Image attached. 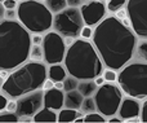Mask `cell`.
<instances>
[{
    "instance_id": "6da1fadb",
    "label": "cell",
    "mask_w": 147,
    "mask_h": 123,
    "mask_svg": "<svg viewBox=\"0 0 147 123\" xmlns=\"http://www.w3.org/2000/svg\"><path fill=\"white\" fill-rule=\"evenodd\" d=\"M138 36L114 14L107 16L94 27L92 43L96 47L105 67L119 71L134 57Z\"/></svg>"
},
{
    "instance_id": "7a4b0ae2",
    "label": "cell",
    "mask_w": 147,
    "mask_h": 123,
    "mask_svg": "<svg viewBox=\"0 0 147 123\" xmlns=\"http://www.w3.org/2000/svg\"><path fill=\"white\" fill-rule=\"evenodd\" d=\"M31 33L20 21L0 22V69L9 71L30 60Z\"/></svg>"
},
{
    "instance_id": "3957f363",
    "label": "cell",
    "mask_w": 147,
    "mask_h": 123,
    "mask_svg": "<svg viewBox=\"0 0 147 123\" xmlns=\"http://www.w3.org/2000/svg\"><path fill=\"white\" fill-rule=\"evenodd\" d=\"M63 65L69 75L79 80L96 79L105 70V65L92 40L81 38H78L75 43L67 48Z\"/></svg>"
},
{
    "instance_id": "277c9868",
    "label": "cell",
    "mask_w": 147,
    "mask_h": 123,
    "mask_svg": "<svg viewBox=\"0 0 147 123\" xmlns=\"http://www.w3.org/2000/svg\"><path fill=\"white\" fill-rule=\"evenodd\" d=\"M48 78V65L44 61L28 60L17 69L12 70L9 77L1 84V92L9 99H20L30 92L43 90Z\"/></svg>"
},
{
    "instance_id": "5b68a950",
    "label": "cell",
    "mask_w": 147,
    "mask_h": 123,
    "mask_svg": "<svg viewBox=\"0 0 147 123\" xmlns=\"http://www.w3.org/2000/svg\"><path fill=\"white\" fill-rule=\"evenodd\" d=\"M18 21L31 34L48 33L53 29L54 14L48 9L45 3L38 0H23L17 8Z\"/></svg>"
},
{
    "instance_id": "8992f818",
    "label": "cell",
    "mask_w": 147,
    "mask_h": 123,
    "mask_svg": "<svg viewBox=\"0 0 147 123\" xmlns=\"http://www.w3.org/2000/svg\"><path fill=\"white\" fill-rule=\"evenodd\" d=\"M117 84L125 96L145 100L147 97V62L133 58L117 71Z\"/></svg>"
},
{
    "instance_id": "52a82bcc",
    "label": "cell",
    "mask_w": 147,
    "mask_h": 123,
    "mask_svg": "<svg viewBox=\"0 0 147 123\" xmlns=\"http://www.w3.org/2000/svg\"><path fill=\"white\" fill-rule=\"evenodd\" d=\"M93 97L96 101L97 111L106 118H110V117L117 114L124 93L120 90L119 84L105 83V84L99 86Z\"/></svg>"
},
{
    "instance_id": "ba28073f",
    "label": "cell",
    "mask_w": 147,
    "mask_h": 123,
    "mask_svg": "<svg viewBox=\"0 0 147 123\" xmlns=\"http://www.w3.org/2000/svg\"><path fill=\"white\" fill-rule=\"evenodd\" d=\"M85 26L80 8L67 7L62 12H58L53 17V31L58 33L63 38L72 36L80 38V33Z\"/></svg>"
},
{
    "instance_id": "9c48e42d",
    "label": "cell",
    "mask_w": 147,
    "mask_h": 123,
    "mask_svg": "<svg viewBox=\"0 0 147 123\" xmlns=\"http://www.w3.org/2000/svg\"><path fill=\"white\" fill-rule=\"evenodd\" d=\"M41 46L44 51V62L48 66L54 64H63L67 52L63 36L56 31H48L44 35V41Z\"/></svg>"
},
{
    "instance_id": "30bf717a",
    "label": "cell",
    "mask_w": 147,
    "mask_h": 123,
    "mask_svg": "<svg viewBox=\"0 0 147 123\" xmlns=\"http://www.w3.org/2000/svg\"><path fill=\"white\" fill-rule=\"evenodd\" d=\"M125 9L138 39H147V0H128Z\"/></svg>"
},
{
    "instance_id": "8fae6325",
    "label": "cell",
    "mask_w": 147,
    "mask_h": 123,
    "mask_svg": "<svg viewBox=\"0 0 147 123\" xmlns=\"http://www.w3.org/2000/svg\"><path fill=\"white\" fill-rule=\"evenodd\" d=\"M84 23L90 27H96L107 17L106 0H86L80 7Z\"/></svg>"
},
{
    "instance_id": "7c38bea8",
    "label": "cell",
    "mask_w": 147,
    "mask_h": 123,
    "mask_svg": "<svg viewBox=\"0 0 147 123\" xmlns=\"http://www.w3.org/2000/svg\"><path fill=\"white\" fill-rule=\"evenodd\" d=\"M17 114L20 117H34L44 108V90L34 91L17 99Z\"/></svg>"
},
{
    "instance_id": "4fadbf2b",
    "label": "cell",
    "mask_w": 147,
    "mask_h": 123,
    "mask_svg": "<svg viewBox=\"0 0 147 123\" xmlns=\"http://www.w3.org/2000/svg\"><path fill=\"white\" fill-rule=\"evenodd\" d=\"M141 105H142L141 100L134 99V97H129V96H125V97H123L121 104H120V106H119L117 116L124 122L129 121V119L134 118V117H140Z\"/></svg>"
},
{
    "instance_id": "5bb4252c",
    "label": "cell",
    "mask_w": 147,
    "mask_h": 123,
    "mask_svg": "<svg viewBox=\"0 0 147 123\" xmlns=\"http://www.w3.org/2000/svg\"><path fill=\"white\" fill-rule=\"evenodd\" d=\"M44 106L51 108L53 110L59 111L62 108H65V93L63 90L52 88V90L44 91Z\"/></svg>"
},
{
    "instance_id": "9a60e30c",
    "label": "cell",
    "mask_w": 147,
    "mask_h": 123,
    "mask_svg": "<svg viewBox=\"0 0 147 123\" xmlns=\"http://www.w3.org/2000/svg\"><path fill=\"white\" fill-rule=\"evenodd\" d=\"M34 122L35 123H56V122H58V113H57V110H53L51 108L44 106L43 109H40L34 116Z\"/></svg>"
},
{
    "instance_id": "2e32d148",
    "label": "cell",
    "mask_w": 147,
    "mask_h": 123,
    "mask_svg": "<svg viewBox=\"0 0 147 123\" xmlns=\"http://www.w3.org/2000/svg\"><path fill=\"white\" fill-rule=\"evenodd\" d=\"M83 100H84V96L81 95L78 90L70 91V92H65V108L80 110Z\"/></svg>"
},
{
    "instance_id": "e0dca14e",
    "label": "cell",
    "mask_w": 147,
    "mask_h": 123,
    "mask_svg": "<svg viewBox=\"0 0 147 123\" xmlns=\"http://www.w3.org/2000/svg\"><path fill=\"white\" fill-rule=\"evenodd\" d=\"M67 75H69V73H67L63 64H54L48 66V78H51L54 83L63 82Z\"/></svg>"
},
{
    "instance_id": "ac0fdd59",
    "label": "cell",
    "mask_w": 147,
    "mask_h": 123,
    "mask_svg": "<svg viewBox=\"0 0 147 123\" xmlns=\"http://www.w3.org/2000/svg\"><path fill=\"white\" fill-rule=\"evenodd\" d=\"M80 116H84L81 110H76V109H70V108H62L58 111V122L59 123H70L75 122V119Z\"/></svg>"
},
{
    "instance_id": "d6986e66",
    "label": "cell",
    "mask_w": 147,
    "mask_h": 123,
    "mask_svg": "<svg viewBox=\"0 0 147 123\" xmlns=\"http://www.w3.org/2000/svg\"><path fill=\"white\" fill-rule=\"evenodd\" d=\"M98 90V86L94 82V79H86V80H80L78 86V91L84 96V97H90L94 96L96 91Z\"/></svg>"
},
{
    "instance_id": "ffe728a7",
    "label": "cell",
    "mask_w": 147,
    "mask_h": 123,
    "mask_svg": "<svg viewBox=\"0 0 147 123\" xmlns=\"http://www.w3.org/2000/svg\"><path fill=\"white\" fill-rule=\"evenodd\" d=\"M134 60L147 62V39H140L134 49Z\"/></svg>"
},
{
    "instance_id": "44dd1931",
    "label": "cell",
    "mask_w": 147,
    "mask_h": 123,
    "mask_svg": "<svg viewBox=\"0 0 147 123\" xmlns=\"http://www.w3.org/2000/svg\"><path fill=\"white\" fill-rule=\"evenodd\" d=\"M45 5L48 7V9L51 10L53 14L58 12H62L63 9H66L67 5V0H45Z\"/></svg>"
},
{
    "instance_id": "7402d4cb",
    "label": "cell",
    "mask_w": 147,
    "mask_h": 123,
    "mask_svg": "<svg viewBox=\"0 0 147 123\" xmlns=\"http://www.w3.org/2000/svg\"><path fill=\"white\" fill-rule=\"evenodd\" d=\"M127 3H128V0H106L107 12H109V13H112V14H115L117 10H120V9H123V8H125Z\"/></svg>"
},
{
    "instance_id": "603a6c76",
    "label": "cell",
    "mask_w": 147,
    "mask_h": 123,
    "mask_svg": "<svg viewBox=\"0 0 147 123\" xmlns=\"http://www.w3.org/2000/svg\"><path fill=\"white\" fill-rule=\"evenodd\" d=\"M21 117L18 116L16 111H9V110H1L0 113V122L1 123H17L20 122Z\"/></svg>"
},
{
    "instance_id": "cb8c5ba5",
    "label": "cell",
    "mask_w": 147,
    "mask_h": 123,
    "mask_svg": "<svg viewBox=\"0 0 147 123\" xmlns=\"http://www.w3.org/2000/svg\"><path fill=\"white\" fill-rule=\"evenodd\" d=\"M80 110L83 111L84 114H89V113H93V111H97L96 101H94L93 96H90V97H84Z\"/></svg>"
},
{
    "instance_id": "d4e9b609",
    "label": "cell",
    "mask_w": 147,
    "mask_h": 123,
    "mask_svg": "<svg viewBox=\"0 0 147 123\" xmlns=\"http://www.w3.org/2000/svg\"><path fill=\"white\" fill-rule=\"evenodd\" d=\"M79 82H80V80H79L78 78L72 77V75H67L63 80V91L65 92H70V91L78 90Z\"/></svg>"
},
{
    "instance_id": "484cf974",
    "label": "cell",
    "mask_w": 147,
    "mask_h": 123,
    "mask_svg": "<svg viewBox=\"0 0 147 123\" xmlns=\"http://www.w3.org/2000/svg\"><path fill=\"white\" fill-rule=\"evenodd\" d=\"M30 60H32V61H44L43 46H36V44H32L31 51H30Z\"/></svg>"
},
{
    "instance_id": "4316f807",
    "label": "cell",
    "mask_w": 147,
    "mask_h": 123,
    "mask_svg": "<svg viewBox=\"0 0 147 123\" xmlns=\"http://www.w3.org/2000/svg\"><path fill=\"white\" fill-rule=\"evenodd\" d=\"M106 121H107L106 117H103L101 113H98V111H93V113H89V114L84 116V122H86V123H94V122L103 123Z\"/></svg>"
},
{
    "instance_id": "83f0119b",
    "label": "cell",
    "mask_w": 147,
    "mask_h": 123,
    "mask_svg": "<svg viewBox=\"0 0 147 123\" xmlns=\"http://www.w3.org/2000/svg\"><path fill=\"white\" fill-rule=\"evenodd\" d=\"M102 75H103L106 83H117V71L116 70L106 67V69L103 70V73H102Z\"/></svg>"
},
{
    "instance_id": "f1b7e54d",
    "label": "cell",
    "mask_w": 147,
    "mask_h": 123,
    "mask_svg": "<svg viewBox=\"0 0 147 123\" xmlns=\"http://www.w3.org/2000/svg\"><path fill=\"white\" fill-rule=\"evenodd\" d=\"M114 16L120 21V22L124 23L125 26L130 27V20H129V16H128V12H127V9H125V8H123V9H120V10H117V12L115 13Z\"/></svg>"
},
{
    "instance_id": "f546056e",
    "label": "cell",
    "mask_w": 147,
    "mask_h": 123,
    "mask_svg": "<svg viewBox=\"0 0 147 123\" xmlns=\"http://www.w3.org/2000/svg\"><path fill=\"white\" fill-rule=\"evenodd\" d=\"M93 27H90V26H84L83 30H81L80 33V38L81 39H85V40H92V38H93Z\"/></svg>"
},
{
    "instance_id": "4dcf8cb0",
    "label": "cell",
    "mask_w": 147,
    "mask_h": 123,
    "mask_svg": "<svg viewBox=\"0 0 147 123\" xmlns=\"http://www.w3.org/2000/svg\"><path fill=\"white\" fill-rule=\"evenodd\" d=\"M4 20L7 21H18V12L17 9H7L4 14Z\"/></svg>"
},
{
    "instance_id": "1f68e13d",
    "label": "cell",
    "mask_w": 147,
    "mask_h": 123,
    "mask_svg": "<svg viewBox=\"0 0 147 123\" xmlns=\"http://www.w3.org/2000/svg\"><path fill=\"white\" fill-rule=\"evenodd\" d=\"M141 122L147 123V97L145 100H142V105H141Z\"/></svg>"
},
{
    "instance_id": "d6a6232c",
    "label": "cell",
    "mask_w": 147,
    "mask_h": 123,
    "mask_svg": "<svg viewBox=\"0 0 147 123\" xmlns=\"http://www.w3.org/2000/svg\"><path fill=\"white\" fill-rule=\"evenodd\" d=\"M31 41H32V44L41 46V44H43V41H44L43 34H31Z\"/></svg>"
},
{
    "instance_id": "836d02e7",
    "label": "cell",
    "mask_w": 147,
    "mask_h": 123,
    "mask_svg": "<svg viewBox=\"0 0 147 123\" xmlns=\"http://www.w3.org/2000/svg\"><path fill=\"white\" fill-rule=\"evenodd\" d=\"M18 0H4L3 5H4L7 9H17L18 8Z\"/></svg>"
},
{
    "instance_id": "e575fe53",
    "label": "cell",
    "mask_w": 147,
    "mask_h": 123,
    "mask_svg": "<svg viewBox=\"0 0 147 123\" xmlns=\"http://www.w3.org/2000/svg\"><path fill=\"white\" fill-rule=\"evenodd\" d=\"M8 103H9V97H8L5 93L1 92V95H0V111H1V110H5V109H7Z\"/></svg>"
},
{
    "instance_id": "d590c367",
    "label": "cell",
    "mask_w": 147,
    "mask_h": 123,
    "mask_svg": "<svg viewBox=\"0 0 147 123\" xmlns=\"http://www.w3.org/2000/svg\"><path fill=\"white\" fill-rule=\"evenodd\" d=\"M17 108H18L17 100H16V99H10L9 103H8V105H7V110H9V111H16V113H17Z\"/></svg>"
},
{
    "instance_id": "8d00e7d4",
    "label": "cell",
    "mask_w": 147,
    "mask_h": 123,
    "mask_svg": "<svg viewBox=\"0 0 147 123\" xmlns=\"http://www.w3.org/2000/svg\"><path fill=\"white\" fill-rule=\"evenodd\" d=\"M86 0H67V5L72 8H80L83 4H85Z\"/></svg>"
},
{
    "instance_id": "74e56055",
    "label": "cell",
    "mask_w": 147,
    "mask_h": 123,
    "mask_svg": "<svg viewBox=\"0 0 147 123\" xmlns=\"http://www.w3.org/2000/svg\"><path fill=\"white\" fill-rule=\"evenodd\" d=\"M52 88H54V82L51 79V78H47V80L44 82V84H43V90L48 91V90H52Z\"/></svg>"
},
{
    "instance_id": "f35d334b",
    "label": "cell",
    "mask_w": 147,
    "mask_h": 123,
    "mask_svg": "<svg viewBox=\"0 0 147 123\" xmlns=\"http://www.w3.org/2000/svg\"><path fill=\"white\" fill-rule=\"evenodd\" d=\"M9 70H7V69H0V78H1V82H0V84H3V83L7 80V78L9 77Z\"/></svg>"
},
{
    "instance_id": "ab89813d",
    "label": "cell",
    "mask_w": 147,
    "mask_h": 123,
    "mask_svg": "<svg viewBox=\"0 0 147 123\" xmlns=\"http://www.w3.org/2000/svg\"><path fill=\"white\" fill-rule=\"evenodd\" d=\"M107 122H110V123H121L124 121H123V119L116 114V117L112 116V117H110V118H107Z\"/></svg>"
},
{
    "instance_id": "60d3db41",
    "label": "cell",
    "mask_w": 147,
    "mask_h": 123,
    "mask_svg": "<svg viewBox=\"0 0 147 123\" xmlns=\"http://www.w3.org/2000/svg\"><path fill=\"white\" fill-rule=\"evenodd\" d=\"M65 39V44L67 46V48L69 47H71L74 43H75V40H76V38H72V36H66V38H63Z\"/></svg>"
},
{
    "instance_id": "b9f144b4",
    "label": "cell",
    "mask_w": 147,
    "mask_h": 123,
    "mask_svg": "<svg viewBox=\"0 0 147 123\" xmlns=\"http://www.w3.org/2000/svg\"><path fill=\"white\" fill-rule=\"evenodd\" d=\"M94 82L97 83V86H102V84H105V83H106V80H105V78H103V75H98V77L96 78V79H94Z\"/></svg>"
},
{
    "instance_id": "7bdbcfd3",
    "label": "cell",
    "mask_w": 147,
    "mask_h": 123,
    "mask_svg": "<svg viewBox=\"0 0 147 123\" xmlns=\"http://www.w3.org/2000/svg\"><path fill=\"white\" fill-rule=\"evenodd\" d=\"M5 10H7V8L3 5V3L0 4V22H3L4 21V14H5Z\"/></svg>"
},
{
    "instance_id": "ee69618b",
    "label": "cell",
    "mask_w": 147,
    "mask_h": 123,
    "mask_svg": "<svg viewBox=\"0 0 147 123\" xmlns=\"http://www.w3.org/2000/svg\"><path fill=\"white\" fill-rule=\"evenodd\" d=\"M54 87L58 88V90H63V82H56L54 83Z\"/></svg>"
},
{
    "instance_id": "f6af8a7d",
    "label": "cell",
    "mask_w": 147,
    "mask_h": 123,
    "mask_svg": "<svg viewBox=\"0 0 147 123\" xmlns=\"http://www.w3.org/2000/svg\"><path fill=\"white\" fill-rule=\"evenodd\" d=\"M38 1H43V3H44V1H45V0H38Z\"/></svg>"
},
{
    "instance_id": "bcb514c9",
    "label": "cell",
    "mask_w": 147,
    "mask_h": 123,
    "mask_svg": "<svg viewBox=\"0 0 147 123\" xmlns=\"http://www.w3.org/2000/svg\"><path fill=\"white\" fill-rule=\"evenodd\" d=\"M18 1H23V0H18Z\"/></svg>"
},
{
    "instance_id": "7dc6e473",
    "label": "cell",
    "mask_w": 147,
    "mask_h": 123,
    "mask_svg": "<svg viewBox=\"0 0 147 123\" xmlns=\"http://www.w3.org/2000/svg\"><path fill=\"white\" fill-rule=\"evenodd\" d=\"M0 1H1V3H3V1H4V0H0Z\"/></svg>"
}]
</instances>
